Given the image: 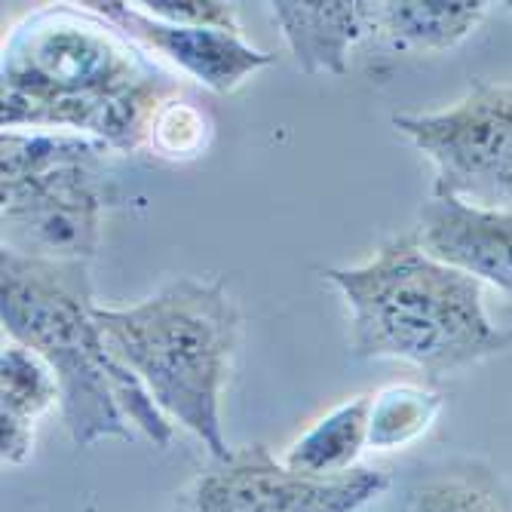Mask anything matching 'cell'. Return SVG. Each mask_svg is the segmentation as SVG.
Segmentation results:
<instances>
[{
  "instance_id": "1",
  "label": "cell",
  "mask_w": 512,
  "mask_h": 512,
  "mask_svg": "<svg viewBox=\"0 0 512 512\" xmlns=\"http://www.w3.org/2000/svg\"><path fill=\"white\" fill-rule=\"evenodd\" d=\"M175 80L86 4L40 7L4 40L0 126L74 132L114 154L148 145Z\"/></svg>"
},
{
  "instance_id": "2",
  "label": "cell",
  "mask_w": 512,
  "mask_h": 512,
  "mask_svg": "<svg viewBox=\"0 0 512 512\" xmlns=\"http://www.w3.org/2000/svg\"><path fill=\"white\" fill-rule=\"evenodd\" d=\"M96 307L86 261H46L0 249L4 332L50 365L71 442L77 448H92L102 439L132 442L138 430L166 448L172 421L114 356Z\"/></svg>"
},
{
  "instance_id": "3",
  "label": "cell",
  "mask_w": 512,
  "mask_h": 512,
  "mask_svg": "<svg viewBox=\"0 0 512 512\" xmlns=\"http://www.w3.org/2000/svg\"><path fill=\"white\" fill-rule=\"evenodd\" d=\"M350 313L356 359H399L430 378L500 356L512 332L491 322L482 283L417 243H384L365 264L322 273Z\"/></svg>"
},
{
  "instance_id": "4",
  "label": "cell",
  "mask_w": 512,
  "mask_h": 512,
  "mask_svg": "<svg viewBox=\"0 0 512 512\" xmlns=\"http://www.w3.org/2000/svg\"><path fill=\"white\" fill-rule=\"evenodd\" d=\"M96 316L114 356L169 421L188 430L212 460L234 454L221 427V393L240 347L243 316L221 279L178 276L138 304H99Z\"/></svg>"
},
{
  "instance_id": "5",
  "label": "cell",
  "mask_w": 512,
  "mask_h": 512,
  "mask_svg": "<svg viewBox=\"0 0 512 512\" xmlns=\"http://www.w3.org/2000/svg\"><path fill=\"white\" fill-rule=\"evenodd\" d=\"M111 154L105 142L89 135L4 129L0 249L89 264L102 243V218L120 200Z\"/></svg>"
},
{
  "instance_id": "6",
  "label": "cell",
  "mask_w": 512,
  "mask_h": 512,
  "mask_svg": "<svg viewBox=\"0 0 512 512\" xmlns=\"http://www.w3.org/2000/svg\"><path fill=\"white\" fill-rule=\"evenodd\" d=\"M393 126L436 166L433 197L512 209V83L473 80L451 108L393 114Z\"/></svg>"
},
{
  "instance_id": "7",
  "label": "cell",
  "mask_w": 512,
  "mask_h": 512,
  "mask_svg": "<svg viewBox=\"0 0 512 512\" xmlns=\"http://www.w3.org/2000/svg\"><path fill=\"white\" fill-rule=\"evenodd\" d=\"M387 485L384 473L368 467L338 479H310L292 473L264 445H249L184 482L172 512H359Z\"/></svg>"
},
{
  "instance_id": "8",
  "label": "cell",
  "mask_w": 512,
  "mask_h": 512,
  "mask_svg": "<svg viewBox=\"0 0 512 512\" xmlns=\"http://www.w3.org/2000/svg\"><path fill=\"white\" fill-rule=\"evenodd\" d=\"M86 7L105 16L111 25H117L142 50L160 53L188 77L218 92V96H230L255 71L273 65L276 59L252 46L243 37V31L169 25L142 13L135 4H120V0H102V4H86Z\"/></svg>"
},
{
  "instance_id": "9",
  "label": "cell",
  "mask_w": 512,
  "mask_h": 512,
  "mask_svg": "<svg viewBox=\"0 0 512 512\" xmlns=\"http://www.w3.org/2000/svg\"><path fill=\"white\" fill-rule=\"evenodd\" d=\"M414 237L433 258L512 295V209H479L451 197H430Z\"/></svg>"
},
{
  "instance_id": "10",
  "label": "cell",
  "mask_w": 512,
  "mask_h": 512,
  "mask_svg": "<svg viewBox=\"0 0 512 512\" xmlns=\"http://www.w3.org/2000/svg\"><path fill=\"white\" fill-rule=\"evenodd\" d=\"M267 7L295 65L310 77H341L350 65V50L371 34V4L365 0H276Z\"/></svg>"
},
{
  "instance_id": "11",
  "label": "cell",
  "mask_w": 512,
  "mask_h": 512,
  "mask_svg": "<svg viewBox=\"0 0 512 512\" xmlns=\"http://www.w3.org/2000/svg\"><path fill=\"white\" fill-rule=\"evenodd\" d=\"M59 381L37 353L10 341L0 353V457L4 467H22L34 451L40 414L59 405Z\"/></svg>"
},
{
  "instance_id": "12",
  "label": "cell",
  "mask_w": 512,
  "mask_h": 512,
  "mask_svg": "<svg viewBox=\"0 0 512 512\" xmlns=\"http://www.w3.org/2000/svg\"><path fill=\"white\" fill-rule=\"evenodd\" d=\"M485 0H384L371 4V31L396 50L448 53L485 19Z\"/></svg>"
},
{
  "instance_id": "13",
  "label": "cell",
  "mask_w": 512,
  "mask_h": 512,
  "mask_svg": "<svg viewBox=\"0 0 512 512\" xmlns=\"http://www.w3.org/2000/svg\"><path fill=\"white\" fill-rule=\"evenodd\" d=\"M368 411L371 396L341 402L286 448L283 463L292 473L310 479H338L353 473L362 448H368Z\"/></svg>"
},
{
  "instance_id": "14",
  "label": "cell",
  "mask_w": 512,
  "mask_h": 512,
  "mask_svg": "<svg viewBox=\"0 0 512 512\" xmlns=\"http://www.w3.org/2000/svg\"><path fill=\"white\" fill-rule=\"evenodd\" d=\"M445 408V396L414 384H396L371 396L368 448L396 451L421 439Z\"/></svg>"
},
{
  "instance_id": "15",
  "label": "cell",
  "mask_w": 512,
  "mask_h": 512,
  "mask_svg": "<svg viewBox=\"0 0 512 512\" xmlns=\"http://www.w3.org/2000/svg\"><path fill=\"white\" fill-rule=\"evenodd\" d=\"M402 512H503L497 491L470 476H439L417 485Z\"/></svg>"
},
{
  "instance_id": "16",
  "label": "cell",
  "mask_w": 512,
  "mask_h": 512,
  "mask_svg": "<svg viewBox=\"0 0 512 512\" xmlns=\"http://www.w3.org/2000/svg\"><path fill=\"white\" fill-rule=\"evenodd\" d=\"M206 138H209V126L203 114H197L184 102L169 99L154 117L148 145H154L163 157L178 160V157H197L206 148Z\"/></svg>"
},
{
  "instance_id": "17",
  "label": "cell",
  "mask_w": 512,
  "mask_h": 512,
  "mask_svg": "<svg viewBox=\"0 0 512 512\" xmlns=\"http://www.w3.org/2000/svg\"><path fill=\"white\" fill-rule=\"evenodd\" d=\"M135 7L169 25L243 31L234 4H221V0H138Z\"/></svg>"
},
{
  "instance_id": "18",
  "label": "cell",
  "mask_w": 512,
  "mask_h": 512,
  "mask_svg": "<svg viewBox=\"0 0 512 512\" xmlns=\"http://www.w3.org/2000/svg\"><path fill=\"white\" fill-rule=\"evenodd\" d=\"M503 7H506V10H509V13H512V0H509V4H503Z\"/></svg>"
}]
</instances>
